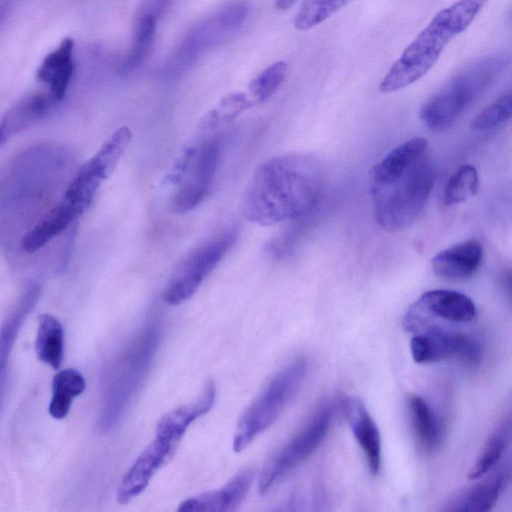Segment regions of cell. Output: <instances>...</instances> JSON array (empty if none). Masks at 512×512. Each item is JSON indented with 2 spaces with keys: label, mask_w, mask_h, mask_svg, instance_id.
I'll list each match as a JSON object with an SVG mask.
<instances>
[{
  "label": "cell",
  "mask_w": 512,
  "mask_h": 512,
  "mask_svg": "<svg viewBox=\"0 0 512 512\" xmlns=\"http://www.w3.org/2000/svg\"><path fill=\"white\" fill-rule=\"evenodd\" d=\"M131 140L132 132L130 128L126 126L120 127L89 159L90 163L104 179H107L113 173Z\"/></svg>",
  "instance_id": "26"
},
{
  "label": "cell",
  "mask_w": 512,
  "mask_h": 512,
  "mask_svg": "<svg viewBox=\"0 0 512 512\" xmlns=\"http://www.w3.org/2000/svg\"><path fill=\"white\" fill-rule=\"evenodd\" d=\"M511 62V54L492 55L456 74L422 106L423 124L434 132L450 129Z\"/></svg>",
  "instance_id": "4"
},
{
  "label": "cell",
  "mask_w": 512,
  "mask_h": 512,
  "mask_svg": "<svg viewBox=\"0 0 512 512\" xmlns=\"http://www.w3.org/2000/svg\"><path fill=\"white\" fill-rule=\"evenodd\" d=\"M343 410L352 433L365 454L369 470L377 474L381 467V437L375 422L364 403L357 397H346Z\"/></svg>",
  "instance_id": "17"
},
{
  "label": "cell",
  "mask_w": 512,
  "mask_h": 512,
  "mask_svg": "<svg viewBox=\"0 0 512 512\" xmlns=\"http://www.w3.org/2000/svg\"><path fill=\"white\" fill-rule=\"evenodd\" d=\"M216 388L208 380L198 398L163 415L156 425V437L179 443L189 425L206 414L215 402Z\"/></svg>",
  "instance_id": "19"
},
{
  "label": "cell",
  "mask_w": 512,
  "mask_h": 512,
  "mask_svg": "<svg viewBox=\"0 0 512 512\" xmlns=\"http://www.w3.org/2000/svg\"><path fill=\"white\" fill-rule=\"evenodd\" d=\"M172 0H143L137 10L132 43L121 68L124 72L132 71L148 58L155 39L159 20L170 8Z\"/></svg>",
  "instance_id": "13"
},
{
  "label": "cell",
  "mask_w": 512,
  "mask_h": 512,
  "mask_svg": "<svg viewBox=\"0 0 512 512\" xmlns=\"http://www.w3.org/2000/svg\"><path fill=\"white\" fill-rule=\"evenodd\" d=\"M298 0H274L275 8L279 11H286L291 8Z\"/></svg>",
  "instance_id": "34"
},
{
  "label": "cell",
  "mask_w": 512,
  "mask_h": 512,
  "mask_svg": "<svg viewBox=\"0 0 512 512\" xmlns=\"http://www.w3.org/2000/svg\"><path fill=\"white\" fill-rule=\"evenodd\" d=\"M236 237L235 228H229L190 252L172 275L163 294L164 301L176 306L192 297L234 244Z\"/></svg>",
  "instance_id": "8"
},
{
  "label": "cell",
  "mask_w": 512,
  "mask_h": 512,
  "mask_svg": "<svg viewBox=\"0 0 512 512\" xmlns=\"http://www.w3.org/2000/svg\"><path fill=\"white\" fill-rule=\"evenodd\" d=\"M53 102L50 94L35 92L15 103L1 119L0 144L45 118Z\"/></svg>",
  "instance_id": "20"
},
{
  "label": "cell",
  "mask_w": 512,
  "mask_h": 512,
  "mask_svg": "<svg viewBox=\"0 0 512 512\" xmlns=\"http://www.w3.org/2000/svg\"><path fill=\"white\" fill-rule=\"evenodd\" d=\"M512 119V89L481 110L471 122L475 131L492 130Z\"/></svg>",
  "instance_id": "31"
},
{
  "label": "cell",
  "mask_w": 512,
  "mask_h": 512,
  "mask_svg": "<svg viewBox=\"0 0 512 512\" xmlns=\"http://www.w3.org/2000/svg\"><path fill=\"white\" fill-rule=\"evenodd\" d=\"M41 291L38 283L29 284L20 295L14 308L5 320L1 330V369H4L6 359L13 347L18 331L27 315L34 308Z\"/></svg>",
  "instance_id": "25"
},
{
  "label": "cell",
  "mask_w": 512,
  "mask_h": 512,
  "mask_svg": "<svg viewBox=\"0 0 512 512\" xmlns=\"http://www.w3.org/2000/svg\"><path fill=\"white\" fill-rule=\"evenodd\" d=\"M307 373V362L298 359L279 372L245 410L238 421L233 438V450H244L282 413L297 393Z\"/></svg>",
  "instance_id": "6"
},
{
  "label": "cell",
  "mask_w": 512,
  "mask_h": 512,
  "mask_svg": "<svg viewBox=\"0 0 512 512\" xmlns=\"http://www.w3.org/2000/svg\"><path fill=\"white\" fill-rule=\"evenodd\" d=\"M502 288L507 297L512 301V269L507 270L501 277Z\"/></svg>",
  "instance_id": "33"
},
{
  "label": "cell",
  "mask_w": 512,
  "mask_h": 512,
  "mask_svg": "<svg viewBox=\"0 0 512 512\" xmlns=\"http://www.w3.org/2000/svg\"><path fill=\"white\" fill-rule=\"evenodd\" d=\"M177 445L178 443L156 437L122 478L116 492L118 503L126 504L140 495L154 474L172 458Z\"/></svg>",
  "instance_id": "12"
},
{
  "label": "cell",
  "mask_w": 512,
  "mask_h": 512,
  "mask_svg": "<svg viewBox=\"0 0 512 512\" xmlns=\"http://www.w3.org/2000/svg\"><path fill=\"white\" fill-rule=\"evenodd\" d=\"M220 157V140L210 137L188 147L171 174L178 184L172 195L170 208L176 214H185L197 207L207 196Z\"/></svg>",
  "instance_id": "7"
},
{
  "label": "cell",
  "mask_w": 512,
  "mask_h": 512,
  "mask_svg": "<svg viewBox=\"0 0 512 512\" xmlns=\"http://www.w3.org/2000/svg\"><path fill=\"white\" fill-rule=\"evenodd\" d=\"M247 0H229L192 25L174 49L164 68L176 75L191 68L200 58L232 38L246 22Z\"/></svg>",
  "instance_id": "5"
},
{
  "label": "cell",
  "mask_w": 512,
  "mask_h": 512,
  "mask_svg": "<svg viewBox=\"0 0 512 512\" xmlns=\"http://www.w3.org/2000/svg\"><path fill=\"white\" fill-rule=\"evenodd\" d=\"M74 71V41L67 37L45 56L36 77L45 84L55 102H58L65 97Z\"/></svg>",
  "instance_id": "18"
},
{
  "label": "cell",
  "mask_w": 512,
  "mask_h": 512,
  "mask_svg": "<svg viewBox=\"0 0 512 512\" xmlns=\"http://www.w3.org/2000/svg\"><path fill=\"white\" fill-rule=\"evenodd\" d=\"M323 190V172L312 156L280 155L257 167L240 200L245 219L272 226L307 215Z\"/></svg>",
  "instance_id": "1"
},
{
  "label": "cell",
  "mask_w": 512,
  "mask_h": 512,
  "mask_svg": "<svg viewBox=\"0 0 512 512\" xmlns=\"http://www.w3.org/2000/svg\"><path fill=\"white\" fill-rule=\"evenodd\" d=\"M512 478V456L488 478L465 489L444 506L448 512H485L491 510Z\"/></svg>",
  "instance_id": "14"
},
{
  "label": "cell",
  "mask_w": 512,
  "mask_h": 512,
  "mask_svg": "<svg viewBox=\"0 0 512 512\" xmlns=\"http://www.w3.org/2000/svg\"><path fill=\"white\" fill-rule=\"evenodd\" d=\"M331 417L329 406L320 407L307 425L267 460L259 477L260 494L268 492L279 479L316 450L327 434Z\"/></svg>",
  "instance_id": "9"
},
{
  "label": "cell",
  "mask_w": 512,
  "mask_h": 512,
  "mask_svg": "<svg viewBox=\"0 0 512 512\" xmlns=\"http://www.w3.org/2000/svg\"><path fill=\"white\" fill-rule=\"evenodd\" d=\"M428 142L413 137L384 156L370 171L369 187L377 224L389 233L411 227L422 214L435 182Z\"/></svg>",
  "instance_id": "2"
},
{
  "label": "cell",
  "mask_w": 512,
  "mask_h": 512,
  "mask_svg": "<svg viewBox=\"0 0 512 512\" xmlns=\"http://www.w3.org/2000/svg\"><path fill=\"white\" fill-rule=\"evenodd\" d=\"M353 0H304L294 19L298 31L318 26Z\"/></svg>",
  "instance_id": "29"
},
{
  "label": "cell",
  "mask_w": 512,
  "mask_h": 512,
  "mask_svg": "<svg viewBox=\"0 0 512 512\" xmlns=\"http://www.w3.org/2000/svg\"><path fill=\"white\" fill-rule=\"evenodd\" d=\"M256 105L247 92H236L225 96L203 119L202 128L213 130L232 122L245 110Z\"/></svg>",
  "instance_id": "28"
},
{
  "label": "cell",
  "mask_w": 512,
  "mask_h": 512,
  "mask_svg": "<svg viewBox=\"0 0 512 512\" xmlns=\"http://www.w3.org/2000/svg\"><path fill=\"white\" fill-rule=\"evenodd\" d=\"M479 175L471 164H463L448 179L443 192L446 206L463 203L479 190Z\"/></svg>",
  "instance_id": "27"
},
{
  "label": "cell",
  "mask_w": 512,
  "mask_h": 512,
  "mask_svg": "<svg viewBox=\"0 0 512 512\" xmlns=\"http://www.w3.org/2000/svg\"><path fill=\"white\" fill-rule=\"evenodd\" d=\"M254 478V470L244 468L235 474L221 489L203 493L183 501L180 512L232 511L244 500Z\"/></svg>",
  "instance_id": "16"
},
{
  "label": "cell",
  "mask_w": 512,
  "mask_h": 512,
  "mask_svg": "<svg viewBox=\"0 0 512 512\" xmlns=\"http://www.w3.org/2000/svg\"><path fill=\"white\" fill-rule=\"evenodd\" d=\"M86 382L74 368L59 371L52 380V398L49 413L55 419H63L70 411L73 399L83 393Z\"/></svg>",
  "instance_id": "24"
},
{
  "label": "cell",
  "mask_w": 512,
  "mask_h": 512,
  "mask_svg": "<svg viewBox=\"0 0 512 512\" xmlns=\"http://www.w3.org/2000/svg\"><path fill=\"white\" fill-rule=\"evenodd\" d=\"M489 0H456L440 10L405 48L379 84L392 93L424 77L436 64L446 45L464 32Z\"/></svg>",
  "instance_id": "3"
},
{
  "label": "cell",
  "mask_w": 512,
  "mask_h": 512,
  "mask_svg": "<svg viewBox=\"0 0 512 512\" xmlns=\"http://www.w3.org/2000/svg\"><path fill=\"white\" fill-rule=\"evenodd\" d=\"M408 407L418 445L425 452L434 450L440 442L441 430L433 410L426 400L418 395L409 397Z\"/></svg>",
  "instance_id": "23"
},
{
  "label": "cell",
  "mask_w": 512,
  "mask_h": 512,
  "mask_svg": "<svg viewBox=\"0 0 512 512\" xmlns=\"http://www.w3.org/2000/svg\"><path fill=\"white\" fill-rule=\"evenodd\" d=\"M410 350L413 360L420 364L456 358L473 366L479 363L482 356L478 341L436 325L415 333L410 341Z\"/></svg>",
  "instance_id": "11"
},
{
  "label": "cell",
  "mask_w": 512,
  "mask_h": 512,
  "mask_svg": "<svg viewBox=\"0 0 512 512\" xmlns=\"http://www.w3.org/2000/svg\"><path fill=\"white\" fill-rule=\"evenodd\" d=\"M483 259L477 239H467L439 251L431 260L434 274L442 279L461 281L472 277Z\"/></svg>",
  "instance_id": "15"
},
{
  "label": "cell",
  "mask_w": 512,
  "mask_h": 512,
  "mask_svg": "<svg viewBox=\"0 0 512 512\" xmlns=\"http://www.w3.org/2000/svg\"><path fill=\"white\" fill-rule=\"evenodd\" d=\"M78 214L61 199L48 211L21 239V248L26 253H34L60 235Z\"/></svg>",
  "instance_id": "21"
},
{
  "label": "cell",
  "mask_w": 512,
  "mask_h": 512,
  "mask_svg": "<svg viewBox=\"0 0 512 512\" xmlns=\"http://www.w3.org/2000/svg\"><path fill=\"white\" fill-rule=\"evenodd\" d=\"M495 444H498L501 448H506L512 442V408L503 418L501 423L498 425L496 430L487 439Z\"/></svg>",
  "instance_id": "32"
},
{
  "label": "cell",
  "mask_w": 512,
  "mask_h": 512,
  "mask_svg": "<svg viewBox=\"0 0 512 512\" xmlns=\"http://www.w3.org/2000/svg\"><path fill=\"white\" fill-rule=\"evenodd\" d=\"M35 352L40 361L58 370L64 353V331L59 320L50 314L38 316Z\"/></svg>",
  "instance_id": "22"
},
{
  "label": "cell",
  "mask_w": 512,
  "mask_h": 512,
  "mask_svg": "<svg viewBox=\"0 0 512 512\" xmlns=\"http://www.w3.org/2000/svg\"><path fill=\"white\" fill-rule=\"evenodd\" d=\"M473 300L464 293L449 289H434L423 293L407 310L403 327L418 333L435 320L451 323H468L476 318Z\"/></svg>",
  "instance_id": "10"
},
{
  "label": "cell",
  "mask_w": 512,
  "mask_h": 512,
  "mask_svg": "<svg viewBox=\"0 0 512 512\" xmlns=\"http://www.w3.org/2000/svg\"><path fill=\"white\" fill-rule=\"evenodd\" d=\"M287 72L286 62L277 61L267 66L249 82L248 93L256 104L266 101L279 89Z\"/></svg>",
  "instance_id": "30"
}]
</instances>
